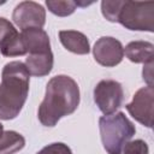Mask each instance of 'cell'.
<instances>
[{
  "label": "cell",
  "mask_w": 154,
  "mask_h": 154,
  "mask_svg": "<svg viewBox=\"0 0 154 154\" xmlns=\"http://www.w3.org/2000/svg\"><path fill=\"white\" fill-rule=\"evenodd\" d=\"M78 103V84L69 76H55L47 83L45 99L38 107V120L45 126H54L60 118L73 113Z\"/></svg>",
  "instance_id": "cell-1"
},
{
  "label": "cell",
  "mask_w": 154,
  "mask_h": 154,
  "mask_svg": "<svg viewBox=\"0 0 154 154\" xmlns=\"http://www.w3.org/2000/svg\"><path fill=\"white\" fill-rule=\"evenodd\" d=\"M29 79L25 64L11 61L5 65L0 84V119L10 120L19 114L28 96Z\"/></svg>",
  "instance_id": "cell-2"
},
{
  "label": "cell",
  "mask_w": 154,
  "mask_h": 154,
  "mask_svg": "<svg viewBox=\"0 0 154 154\" xmlns=\"http://www.w3.org/2000/svg\"><path fill=\"white\" fill-rule=\"evenodd\" d=\"M101 141L108 154H120L126 142L135 135V125L123 112L103 116L99 119Z\"/></svg>",
  "instance_id": "cell-3"
},
{
  "label": "cell",
  "mask_w": 154,
  "mask_h": 154,
  "mask_svg": "<svg viewBox=\"0 0 154 154\" xmlns=\"http://www.w3.org/2000/svg\"><path fill=\"white\" fill-rule=\"evenodd\" d=\"M117 22L130 30L153 31L154 2L153 1H123Z\"/></svg>",
  "instance_id": "cell-4"
},
{
  "label": "cell",
  "mask_w": 154,
  "mask_h": 154,
  "mask_svg": "<svg viewBox=\"0 0 154 154\" xmlns=\"http://www.w3.org/2000/svg\"><path fill=\"white\" fill-rule=\"evenodd\" d=\"M94 100L105 116L114 113L124 100L122 84L113 79L100 81L94 89Z\"/></svg>",
  "instance_id": "cell-5"
},
{
  "label": "cell",
  "mask_w": 154,
  "mask_h": 154,
  "mask_svg": "<svg viewBox=\"0 0 154 154\" xmlns=\"http://www.w3.org/2000/svg\"><path fill=\"white\" fill-rule=\"evenodd\" d=\"M153 87L147 85L137 90L132 101L126 105L128 112L147 128H152L153 125Z\"/></svg>",
  "instance_id": "cell-6"
},
{
  "label": "cell",
  "mask_w": 154,
  "mask_h": 154,
  "mask_svg": "<svg viewBox=\"0 0 154 154\" xmlns=\"http://www.w3.org/2000/svg\"><path fill=\"white\" fill-rule=\"evenodd\" d=\"M13 22L19 29L42 28L46 22L45 8L35 1H23L18 4L12 13Z\"/></svg>",
  "instance_id": "cell-7"
},
{
  "label": "cell",
  "mask_w": 154,
  "mask_h": 154,
  "mask_svg": "<svg viewBox=\"0 0 154 154\" xmlns=\"http://www.w3.org/2000/svg\"><path fill=\"white\" fill-rule=\"evenodd\" d=\"M93 52L95 60L106 67L118 65L124 57V48L122 43L118 40L108 36L100 37L95 42Z\"/></svg>",
  "instance_id": "cell-8"
},
{
  "label": "cell",
  "mask_w": 154,
  "mask_h": 154,
  "mask_svg": "<svg viewBox=\"0 0 154 154\" xmlns=\"http://www.w3.org/2000/svg\"><path fill=\"white\" fill-rule=\"evenodd\" d=\"M0 51L5 57H18L26 53L20 34L6 18H0Z\"/></svg>",
  "instance_id": "cell-9"
},
{
  "label": "cell",
  "mask_w": 154,
  "mask_h": 154,
  "mask_svg": "<svg viewBox=\"0 0 154 154\" xmlns=\"http://www.w3.org/2000/svg\"><path fill=\"white\" fill-rule=\"evenodd\" d=\"M20 38L24 46L25 52L29 54L48 53L51 52L49 37L45 30L41 28H30L22 30Z\"/></svg>",
  "instance_id": "cell-10"
},
{
  "label": "cell",
  "mask_w": 154,
  "mask_h": 154,
  "mask_svg": "<svg viewBox=\"0 0 154 154\" xmlns=\"http://www.w3.org/2000/svg\"><path fill=\"white\" fill-rule=\"evenodd\" d=\"M59 38L63 46L76 54H87L89 53V41L87 36L79 31L75 30H61L59 31Z\"/></svg>",
  "instance_id": "cell-11"
},
{
  "label": "cell",
  "mask_w": 154,
  "mask_h": 154,
  "mask_svg": "<svg viewBox=\"0 0 154 154\" xmlns=\"http://www.w3.org/2000/svg\"><path fill=\"white\" fill-rule=\"evenodd\" d=\"M25 66L30 75L36 77H42L48 75L53 67V54L48 53H38V54H29L25 60Z\"/></svg>",
  "instance_id": "cell-12"
},
{
  "label": "cell",
  "mask_w": 154,
  "mask_h": 154,
  "mask_svg": "<svg viewBox=\"0 0 154 154\" xmlns=\"http://www.w3.org/2000/svg\"><path fill=\"white\" fill-rule=\"evenodd\" d=\"M153 48L154 46L147 41H134L130 42L125 49L124 54L132 63H149L153 61Z\"/></svg>",
  "instance_id": "cell-13"
},
{
  "label": "cell",
  "mask_w": 154,
  "mask_h": 154,
  "mask_svg": "<svg viewBox=\"0 0 154 154\" xmlns=\"http://www.w3.org/2000/svg\"><path fill=\"white\" fill-rule=\"evenodd\" d=\"M25 144L24 137L16 131H5L0 138V154H14Z\"/></svg>",
  "instance_id": "cell-14"
},
{
  "label": "cell",
  "mask_w": 154,
  "mask_h": 154,
  "mask_svg": "<svg viewBox=\"0 0 154 154\" xmlns=\"http://www.w3.org/2000/svg\"><path fill=\"white\" fill-rule=\"evenodd\" d=\"M46 5L48 7V10L59 16V17H65V16H70L71 13H73V11L76 10L77 7V2L75 1H52V0H48L46 1Z\"/></svg>",
  "instance_id": "cell-15"
},
{
  "label": "cell",
  "mask_w": 154,
  "mask_h": 154,
  "mask_svg": "<svg viewBox=\"0 0 154 154\" xmlns=\"http://www.w3.org/2000/svg\"><path fill=\"white\" fill-rule=\"evenodd\" d=\"M122 4H123V1H102L101 10H102L103 17L106 19H108L109 22H117Z\"/></svg>",
  "instance_id": "cell-16"
},
{
  "label": "cell",
  "mask_w": 154,
  "mask_h": 154,
  "mask_svg": "<svg viewBox=\"0 0 154 154\" xmlns=\"http://www.w3.org/2000/svg\"><path fill=\"white\" fill-rule=\"evenodd\" d=\"M124 154H148V146L142 140H135L126 142L123 147Z\"/></svg>",
  "instance_id": "cell-17"
},
{
  "label": "cell",
  "mask_w": 154,
  "mask_h": 154,
  "mask_svg": "<svg viewBox=\"0 0 154 154\" xmlns=\"http://www.w3.org/2000/svg\"><path fill=\"white\" fill-rule=\"evenodd\" d=\"M36 154H72L71 149L64 143H52L43 147Z\"/></svg>",
  "instance_id": "cell-18"
},
{
  "label": "cell",
  "mask_w": 154,
  "mask_h": 154,
  "mask_svg": "<svg viewBox=\"0 0 154 154\" xmlns=\"http://www.w3.org/2000/svg\"><path fill=\"white\" fill-rule=\"evenodd\" d=\"M2 134H4V129H2V124L0 123V138H1V136H2Z\"/></svg>",
  "instance_id": "cell-19"
}]
</instances>
